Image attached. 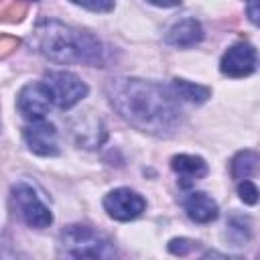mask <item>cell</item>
Segmentation results:
<instances>
[{"label": "cell", "mask_w": 260, "mask_h": 260, "mask_svg": "<svg viewBox=\"0 0 260 260\" xmlns=\"http://www.w3.org/2000/svg\"><path fill=\"white\" fill-rule=\"evenodd\" d=\"M246 14H248L250 22H254V24L260 26V0H248Z\"/></svg>", "instance_id": "obj_22"}, {"label": "cell", "mask_w": 260, "mask_h": 260, "mask_svg": "<svg viewBox=\"0 0 260 260\" xmlns=\"http://www.w3.org/2000/svg\"><path fill=\"white\" fill-rule=\"evenodd\" d=\"M22 136L26 146L41 156H53L59 152L57 148V130L53 124L45 120H32L28 126L22 128Z\"/></svg>", "instance_id": "obj_9"}, {"label": "cell", "mask_w": 260, "mask_h": 260, "mask_svg": "<svg viewBox=\"0 0 260 260\" xmlns=\"http://www.w3.org/2000/svg\"><path fill=\"white\" fill-rule=\"evenodd\" d=\"M20 45V41L16 37H8V35H2L0 37V57L6 59L12 51H16V47Z\"/></svg>", "instance_id": "obj_21"}, {"label": "cell", "mask_w": 260, "mask_h": 260, "mask_svg": "<svg viewBox=\"0 0 260 260\" xmlns=\"http://www.w3.org/2000/svg\"><path fill=\"white\" fill-rule=\"evenodd\" d=\"M256 67H258V53L250 43H236L223 53L219 63L221 73H225L228 77H246L254 73Z\"/></svg>", "instance_id": "obj_8"}, {"label": "cell", "mask_w": 260, "mask_h": 260, "mask_svg": "<svg viewBox=\"0 0 260 260\" xmlns=\"http://www.w3.org/2000/svg\"><path fill=\"white\" fill-rule=\"evenodd\" d=\"M24 14H26V4L22 0H8L0 10V16L4 22H18L22 20Z\"/></svg>", "instance_id": "obj_17"}, {"label": "cell", "mask_w": 260, "mask_h": 260, "mask_svg": "<svg viewBox=\"0 0 260 260\" xmlns=\"http://www.w3.org/2000/svg\"><path fill=\"white\" fill-rule=\"evenodd\" d=\"M73 136H75L77 144H81L85 148H95L106 140V130H104V124L98 118L79 116L73 122Z\"/></svg>", "instance_id": "obj_11"}, {"label": "cell", "mask_w": 260, "mask_h": 260, "mask_svg": "<svg viewBox=\"0 0 260 260\" xmlns=\"http://www.w3.org/2000/svg\"><path fill=\"white\" fill-rule=\"evenodd\" d=\"M171 167L179 175L183 187H189L191 183H195L207 175L205 160L201 156H195V154H177V156H173Z\"/></svg>", "instance_id": "obj_12"}, {"label": "cell", "mask_w": 260, "mask_h": 260, "mask_svg": "<svg viewBox=\"0 0 260 260\" xmlns=\"http://www.w3.org/2000/svg\"><path fill=\"white\" fill-rule=\"evenodd\" d=\"M12 201H14V207L18 209V215L22 217V221L26 225L37 228V230L51 225L53 215H51L49 207L39 199L37 191L28 183L18 181L12 185Z\"/></svg>", "instance_id": "obj_4"}, {"label": "cell", "mask_w": 260, "mask_h": 260, "mask_svg": "<svg viewBox=\"0 0 260 260\" xmlns=\"http://www.w3.org/2000/svg\"><path fill=\"white\" fill-rule=\"evenodd\" d=\"M260 171V154L254 152V150H240L234 158H232V165H230V173L234 179L242 181V179H248L252 175H256Z\"/></svg>", "instance_id": "obj_14"}, {"label": "cell", "mask_w": 260, "mask_h": 260, "mask_svg": "<svg viewBox=\"0 0 260 260\" xmlns=\"http://www.w3.org/2000/svg\"><path fill=\"white\" fill-rule=\"evenodd\" d=\"M32 2H35V0H32Z\"/></svg>", "instance_id": "obj_24"}, {"label": "cell", "mask_w": 260, "mask_h": 260, "mask_svg": "<svg viewBox=\"0 0 260 260\" xmlns=\"http://www.w3.org/2000/svg\"><path fill=\"white\" fill-rule=\"evenodd\" d=\"M106 93L120 118L142 132L169 136L181 122V108L175 91L158 83L116 77L108 81Z\"/></svg>", "instance_id": "obj_1"}, {"label": "cell", "mask_w": 260, "mask_h": 260, "mask_svg": "<svg viewBox=\"0 0 260 260\" xmlns=\"http://www.w3.org/2000/svg\"><path fill=\"white\" fill-rule=\"evenodd\" d=\"M45 83L51 89L53 104L63 110L75 106L87 95V85L71 71H51L47 73Z\"/></svg>", "instance_id": "obj_5"}, {"label": "cell", "mask_w": 260, "mask_h": 260, "mask_svg": "<svg viewBox=\"0 0 260 260\" xmlns=\"http://www.w3.org/2000/svg\"><path fill=\"white\" fill-rule=\"evenodd\" d=\"M150 4L154 6H162V8H169V6H179L183 0H148Z\"/></svg>", "instance_id": "obj_23"}, {"label": "cell", "mask_w": 260, "mask_h": 260, "mask_svg": "<svg viewBox=\"0 0 260 260\" xmlns=\"http://www.w3.org/2000/svg\"><path fill=\"white\" fill-rule=\"evenodd\" d=\"M32 43L41 55L55 63H83L91 67H104L106 63V49L100 39L59 20H41L35 26Z\"/></svg>", "instance_id": "obj_2"}, {"label": "cell", "mask_w": 260, "mask_h": 260, "mask_svg": "<svg viewBox=\"0 0 260 260\" xmlns=\"http://www.w3.org/2000/svg\"><path fill=\"white\" fill-rule=\"evenodd\" d=\"M193 240H187V238H175V240H171L169 242V250L173 252V254H179V256H185V254H189V250L193 248Z\"/></svg>", "instance_id": "obj_20"}, {"label": "cell", "mask_w": 260, "mask_h": 260, "mask_svg": "<svg viewBox=\"0 0 260 260\" xmlns=\"http://www.w3.org/2000/svg\"><path fill=\"white\" fill-rule=\"evenodd\" d=\"M104 207L110 217H114L118 221H130V219H136L144 211L146 201L136 191H132L128 187H120L106 195Z\"/></svg>", "instance_id": "obj_7"}, {"label": "cell", "mask_w": 260, "mask_h": 260, "mask_svg": "<svg viewBox=\"0 0 260 260\" xmlns=\"http://www.w3.org/2000/svg\"><path fill=\"white\" fill-rule=\"evenodd\" d=\"M51 104H53V95L45 81L26 83L16 98V108L26 120H43Z\"/></svg>", "instance_id": "obj_6"}, {"label": "cell", "mask_w": 260, "mask_h": 260, "mask_svg": "<svg viewBox=\"0 0 260 260\" xmlns=\"http://www.w3.org/2000/svg\"><path fill=\"white\" fill-rule=\"evenodd\" d=\"M185 211L187 215L197 223H209L217 217V203L203 191H195L185 199Z\"/></svg>", "instance_id": "obj_13"}, {"label": "cell", "mask_w": 260, "mask_h": 260, "mask_svg": "<svg viewBox=\"0 0 260 260\" xmlns=\"http://www.w3.org/2000/svg\"><path fill=\"white\" fill-rule=\"evenodd\" d=\"M171 89L175 91L177 98L181 100H187V102H193V104H203L209 95H211V89L205 87V85H199V83H191V81H185V79H175Z\"/></svg>", "instance_id": "obj_15"}, {"label": "cell", "mask_w": 260, "mask_h": 260, "mask_svg": "<svg viewBox=\"0 0 260 260\" xmlns=\"http://www.w3.org/2000/svg\"><path fill=\"white\" fill-rule=\"evenodd\" d=\"M238 195H240V199H242L244 203H248V205H254V203H258V199H260L258 187H256L252 181H248V179H242V181H240V185H238Z\"/></svg>", "instance_id": "obj_18"}, {"label": "cell", "mask_w": 260, "mask_h": 260, "mask_svg": "<svg viewBox=\"0 0 260 260\" xmlns=\"http://www.w3.org/2000/svg\"><path fill=\"white\" fill-rule=\"evenodd\" d=\"M203 39V28L199 24V20L195 18H183L179 22H175L169 32H167V43L173 47H193L197 43H201Z\"/></svg>", "instance_id": "obj_10"}, {"label": "cell", "mask_w": 260, "mask_h": 260, "mask_svg": "<svg viewBox=\"0 0 260 260\" xmlns=\"http://www.w3.org/2000/svg\"><path fill=\"white\" fill-rule=\"evenodd\" d=\"M71 2L91 12H110L114 8V0H71Z\"/></svg>", "instance_id": "obj_19"}, {"label": "cell", "mask_w": 260, "mask_h": 260, "mask_svg": "<svg viewBox=\"0 0 260 260\" xmlns=\"http://www.w3.org/2000/svg\"><path fill=\"white\" fill-rule=\"evenodd\" d=\"M61 252L71 258H114V244L89 225H67L59 236Z\"/></svg>", "instance_id": "obj_3"}, {"label": "cell", "mask_w": 260, "mask_h": 260, "mask_svg": "<svg viewBox=\"0 0 260 260\" xmlns=\"http://www.w3.org/2000/svg\"><path fill=\"white\" fill-rule=\"evenodd\" d=\"M225 240L234 246H242L250 240V219L244 215H232L225 225Z\"/></svg>", "instance_id": "obj_16"}]
</instances>
